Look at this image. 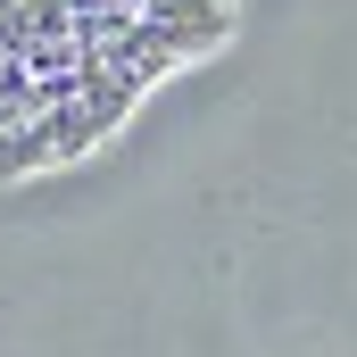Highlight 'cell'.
<instances>
[{
	"instance_id": "cell-1",
	"label": "cell",
	"mask_w": 357,
	"mask_h": 357,
	"mask_svg": "<svg viewBox=\"0 0 357 357\" xmlns=\"http://www.w3.org/2000/svg\"><path fill=\"white\" fill-rule=\"evenodd\" d=\"M75 100H84V116L100 125V142L133 116V100H142V84L133 75H116V67H75Z\"/></svg>"
},
{
	"instance_id": "cell-2",
	"label": "cell",
	"mask_w": 357,
	"mask_h": 357,
	"mask_svg": "<svg viewBox=\"0 0 357 357\" xmlns=\"http://www.w3.org/2000/svg\"><path fill=\"white\" fill-rule=\"evenodd\" d=\"M42 167H59V158H50L42 116H33V125H17V133H0V183H25V175H42Z\"/></svg>"
},
{
	"instance_id": "cell-3",
	"label": "cell",
	"mask_w": 357,
	"mask_h": 357,
	"mask_svg": "<svg viewBox=\"0 0 357 357\" xmlns=\"http://www.w3.org/2000/svg\"><path fill=\"white\" fill-rule=\"evenodd\" d=\"M42 133H50V158H59V167H67V158H84V150H100V125L84 116V100L50 108V116H42Z\"/></svg>"
},
{
	"instance_id": "cell-4",
	"label": "cell",
	"mask_w": 357,
	"mask_h": 357,
	"mask_svg": "<svg viewBox=\"0 0 357 357\" xmlns=\"http://www.w3.org/2000/svg\"><path fill=\"white\" fill-rule=\"evenodd\" d=\"M8 75H17V59H0V84H8Z\"/></svg>"
}]
</instances>
